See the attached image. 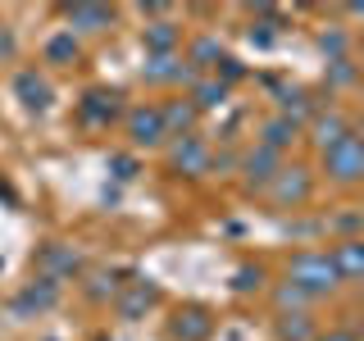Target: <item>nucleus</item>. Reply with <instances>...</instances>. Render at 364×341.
Listing matches in <instances>:
<instances>
[{
  "label": "nucleus",
  "instance_id": "nucleus-22",
  "mask_svg": "<svg viewBox=\"0 0 364 341\" xmlns=\"http://www.w3.org/2000/svg\"><path fill=\"white\" fill-rule=\"evenodd\" d=\"M278 337H282V341H310L305 314H282V323H278Z\"/></svg>",
  "mask_w": 364,
  "mask_h": 341
},
{
  "label": "nucleus",
  "instance_id": "nucleus-11",
  "mask_svg": "<svg viewBox=\"0 0 364 341\" xmlns=\"http://www.w3.org/2000/svg\"><path fill=\"white\" fill-rule=\"evenodd\" d=\"M196 105L191 100H173V105H159V119H164V132L168 136H191V128H196Z\"/></svg>",
  "mask_w": 364,
  "mask_h": 341
},
{
  "label": "nucleus",
  "instance_id": "nucleus-6",
  "mask_svg": "<svg viewBox=\"0 0 364 341\" xmlns=\"http://www.w3.org/2000/svg\"><path fill=\"white\" fill-rule=\"evenodd\" d=\"M333 269L337 278H350V282H364V237H350V242H337L333 246Z\"/></svg>",
  "mask_w": 364,
  "mask_h": 341
},
{
  "label": "nucleus",
  "instance_id": "nucleus-8",
  "mask_svg": "<svg viewBox=\"0 0 364 341\" xmlns=\"http://www.w3.org/2000/svg\"><path fill=\"white\" fill-rule=\"evenodd\" d=\"M191 68H187V60L173 50V55H146V64H141V77L146 82H182Z\"/></svg>",
  "mask_w": 364,
  "mask_h": 341
},
{
  "label": "nucleus",
  "instance_id": "nucleus-7",
  "mask_svg": "<svg viewBox=\"0 0 364 341\" xmlns=\"http://www.w3.org/2000/svg\"><path fill=\"white\" fill-rule=\"evenodd\" d=\"M278 151H269V146H255L246 159H242V173H246V187H269L273 178H278Z\"/></svg>",
  "mask_w": 364,
  "mask_h": 341
},
{
  "label": "nucleus",
  "instance_id": "nucleus-13",
  "mask_svg": "<svg viewBox=\"0 0 364 341\" xmlns=\"http://www.w3.org/2000/svg\"><path fill=\"white\" fill-rule=\"evenodd\" d=\"M173 337L178 341H205L210 337V314L205 310H178L173 314Z\"/></svg>",
  "mask_w": 364,
  "mask_h": 341
},
{
  "label": "nucleus",
  "instance_id": "nucleus-3",
  "mask_svg": "<svg viewBox=\"0 0 364 341\" xmlns=\"http://www.w3.org/2000/svg\"><path fill=\"white\" fill-rule=\"evenodd\" d=\"M168 168H173V173H187V178L210 173V146H205L200 136H178V141L168 146Z\"/></svg>",
  "mask_w": 364,
  "mask_h": 341
},
{
  "label": "nucleus",
  "instance_id": "nucleus-1",
  "mask_svg": "<svg viewBox=\"0 0 364 341\" xmlns=\"http://www.w3.org/2000/svg\"><path fill=\"white\" fill-rule=\"evenodd\" d=\"M287 282L305 296V301H314V296H328L341 278H337V269H333V259H328V255H318V250H305V255L291 259Z\"/></svg>",
  "mask_w": 364,
  "mask_h": 341
},
{
  "label": "nucleus",
  "instance_id": "nucleus-25",
  "mask_svg": "<svg viewBox=\"0 0 364 341\" xmlns=\"http://www.w3.org/2000/svg\"><path fill=\"white\" fill-rule=\"evenodd\" d=\"M278 305H282V310H296V305H305V296L296 291L291 282H282V287H278Z\"/></svg>",
  "mask_w": 364,
  "mask_h": 341
},
{
  "label": "nucleus",
  "instance_id": "nucleus-19",
  "mask_svg": "<svg viewBox=\"0 0 364 341\" xmlns=\"http://www.w3.org/2000/svg\"><path fill=\"white\" fill-rule=\"evenodd\" d=\"M46 60H50V64H73L77 60V37H73V32L50 37V41H46Z\"/></svg>",
  "mask_w": 364,
  "mask_h": 341
},
{
  "label": "nucleus",
  "instance_id": "nucleus-2",
  "mask_svg": "<svg viewBox=\"0 0 364 341\" xmlns=\"http://www.w3.org/2000/svg\"><path fill=\"white\" fill-rule=\"evenodd\" d=\"M323 168H328V178H333V182L364 178V141H360L355 132L341 136L337 146H328V151H323Z\"/></svg>",
  "mask_w": 364,
  "mask_h": 341
},
{
  "label": "nucleus",
  "instance_id": "nucleus-5",
  "mask_svg": "<svg viewBox=\"0 0 364 341\" xmlns=\"http://www.w3.org/2000/svg\"><path fill=\"white\" fill-rule=\"evenodd\" d=\"M269 191H273L278 205H301L310 196V173H305V168H278V178L269 182Z\"/></svg>",
  "mask_w": 364,
  "mask_h": 341
},
{
  "label": "nucleus",
  "instance_id": "nucleus-24",
  "mask_svg": "<svg viewBox=\"0 0 364 341\" xmlns=\"http://www.w3.org/2000/svg\"><path fill=\"white\" fill-rule=\"evenodd\" d=\"M259 282H264V273H259V269H237V291H255Z\"/></svg>",
  "mask_w": 364,
  "mask_h": 341
},
{
  "label": "nucleus",
  "instance_id": "nucleus-10",
  "mask_svg": "<svg viewBox=\"0 0 364 341\" xmlns=\"http://www.w3.org/2000/svg\"><path fill=\"white\" fill-rule=\"evenodd\" d=\"M259 136L264 141L259 146H269V151H287V146L301 136V123L287 119V114H273V119H264V128H259Z\"/></svg>",
  "mask_w": 364,
  "mask_h": 341
},
{
  "label": "nucleus",
  "instance_id": "nucleus-30",
  "mask_svg": "<svg viewBox=\"0 0 364 341\" xmlns=\"http://www.w3.org/2000/svg\"><path fill=\"white\" fill-rule=\"evenodd\" d=\"M350 14H355V18H364V5H350Z\"/></svg>",
  "mask_w": 364,
  "mask_h": 341
},
{
  "label": "nucleus",
  "instance_id": "nucleus-14",
  "mask_svg": "<svg viewBox=\"0 0 364 341\" xmlns=\"http://www.w3.org/2000/svg\"><path fill=\"white\" fill-rule=\"evenodd\" d=\"M77 109H82V119L87 123H109L114 119V109H119V96H114V91H87V96H82V105H77Z\"/></svg>",
  "mask_w": 364,
  "mask_h": 341
},
{
  "label": "nucleus",
  "instance_id": "nucleus-21",
  "mask_svg": "<svg viewBox=\"0 0 364 341\" xmlns=\"http://www.w3.org/2000/svg\"><path fill=\"white\" fill-rule=\"evenodd\" d=\"M187 64H200V68H214V64H223V50H219V41L214 37H200L196 45H191V60Z\"/></svg>",
  "mask_w": 364,
  "mask_h": 341
},
{
  "label": "nucleus",
  "instance_id": "nucleus-26",
  "mask_svg": "<svg viewBox=\"0 0 364 341\" xmlns=\"http://www.w3.org/2000/svg\"><path fill=\"white\" fill-rule=\"evenodd\" d=\"M350 77H355V68L346 60H333V82H350Z\"/></svg>",
  "mask_w": 364,
  "mask_h": 341
},
{
  "label": "nucleus",
  "instance_id": "nucleus-31",
  "mask_svg": "<svg viewBox=\"0 0 364 341\" xmlns=\"http://www.w3.org/2000/svg\"><path fill=\"white\" fill-rule=\"evenodd\" d=\"M355 341H364V332H360V337H355Z\"/></svg>",
  "mask_w": 364,
  "mask_h": 341
},
{
  "label": "nucleus",
  "instance_id": "nucleus-9",
  "mask_svg": "<svg viewBox=\"0 0 364 341\" xmlns=\"http://www.w3.org/2000/svg\"><path fill=\"white\" fill-rule=\"evenodd\" d=\"M14 91H18V100H23V105H28V109H50V82H46V77H37V73H32V68H23V73L14 77Z\"/></svg>",
  "mask_w": 364,
  "mask_h": 341
},
{
  "label": "nucleus",
  "instance_id": "nucleus-15",
  "mask_svg": "<svg viewBox=\"0 0 364 341\" xmlns=\"http://www.w3.org/2000/svg\"><path fill=\"white\" fill-rule=\"evenodd\" d=\"M141 41H146V55H173L178 50V28L173 23H146Z\"/></svg>",
  "mask_w": 364,
  "mask_h": 341
},
{
  "label": "nucleus",
  "instance_id": "nucleus-28",
  "mask_svg": "<svg viewBox=\"0 0 364 341\" xmlns=\"http://www.w3.org/2000/svg\"><path fill=\"white\" fill-rule=\"evenodd\" d=\"M109 164H114V173H119V178H132V159H123V155H114V159H109Z\"/></svg>",
  "mask_w": 364,
  "mask_h": 341
},
{
  "label": "nucleus",
  "instance_id": "nucleus-18",
  "mask_svg": "<svg viewBox=\"0 0 364 341\" xmlns=\"http://www.w3.org/2000/svg\"><path fill=\"white\" fill-rule=\"evenodd\" d=\"M191 105H196V109H219L223 105V100H228V87L219 82V77H200V82L196 87H191Z\"/></svg>",
  "mask_w": 364,
  "mask_h": 341
},
{
  "label": "nucleus",
  "instance_id": "nucleus-32",
  "mask_svg": "<svg viewBox=\"0 0 364 341\" xmlns=\"http://www.w3.org/2000/svg\"><path fill=\"white\" fill-rule=\"evenodd\" d=\"M360 45H364V37H360Z\"/></svg>",
  "mask_w": 364,
  "mask_h": 341
},
{
  "label": "nucleus",
  "instance_id": "nucleus-29",
  "mask_svg": "<svg viewBox=\"0 0 364 341\" xmlns=\"http://www.w3.org/2000/svg\"><path fill=\"white\" fill-rule=\"evenodd\" d=\"M314 341H355V332H323V337H314Z\"/></svg>",
  "mask_w": 364,
  "mask_h": 341
},
{
  "label": "nucleus",
  "instance_id": "nucleus-12",
  "mask_svg": "<svg viewBox=\"0 0 364 341\" xmlns=\"http://www.w3.org/2000/svg\"><path fill=\"white\" fill-rule=\"evenodd\" d=\"M64 18L73 23V28H82V32H105L114 23V9H105V5H68ZM73 28H68V32H73Z\"/></svg>",
  "mask_w": 364,
  "mask_h": 341
},
{
  "label": "nucleus",
  "instance_id": "nucleus-17",
  "mask_svg": "<svg viewBox=\"0 0 364 341\" xmlns=\"http://www.w3.org/2000/svg\"><path fill=\"white\" fill-rule=\"evenodd\" d=\"M341 136H350V128H346V119H341V114H318V119H314V141H318V151L337 146Z\"/></svg>",
  "mask_w": 364,
  "mask_h": 341
},
{
  "label": "nucleus",
  "instance_id": "nucleus-23",
  "mask_svg": "<svg viewBox=\"0 0 364 341\" xmlns=\"http://www.w3.org/2000/svg\"><path fill=\"white\" fill-rule=\"evenodd\" d=\"M318 45H323L333 60H346V32H337V28H328L323 37H318Z\"/></svg>",
  "mask_w": 364,
  "mask_h": 341
},
{
  "label": "nucleus",
  "instance_id": "nucleus-16",
  "mask_svg": "<svg viewBox=\"0 0 364 341\" xmlns=\"http://www.w3.org/2000/svg\"><path fill=\"white\" fill-rule=\"evenodd\" d=\"M151 305H155V287H146V282H132V287L119 296V314L123 318H141Z\"/></svg>",
  "mask_w": 364,
  "mask_h": 341
},
{
  "label": "nucleus",
  "instance_id": "nucleus-4",
  "mask_svg": "<svg viewBox=\"0 0 364 341\" xmlns=\"http://www.w3.org/2000/svg\"><path fill=\"white\" fill-rule=\"evenodd\" d=\"M128 136H132V146H164V119H159V105H136L128 114Z\"/></svg>",
  "mask_w": 364,
  "mask_h": 341
},
{
  "label": "nucleus",
  "instance_id": "nucleus-27",
  "mask_svg": "<svg viewBox=\"0 0 364 341\" xmlns=\"http://www.w3.org/2000/svg\"><path fill=\"white\" fill-rule=\"evenodd\" d=\"M237 77H242V64H237V60H223V77H219V82L228 87V82H237Z\"/></svg>",
  "mask_w": 364,
  "mask_h": 341
},
{
  "label": "nucleus",
  "instance_id": "nucleus-20",
  "mask_svg": "<svg viewBox=\"0 0 364 341\" xmlns=\"http://www.w3.org/2000/svg\"><path fill=\"white\" fill-rule=\"evenodd\" d=\"M41 264L50 269V273H77V255H73V250H64V246H46L41 250ZM50 273H46V278H50Z\"/></svg>",
  "mask_w": 364,
  "mask_h": 341
}]
</instances>
